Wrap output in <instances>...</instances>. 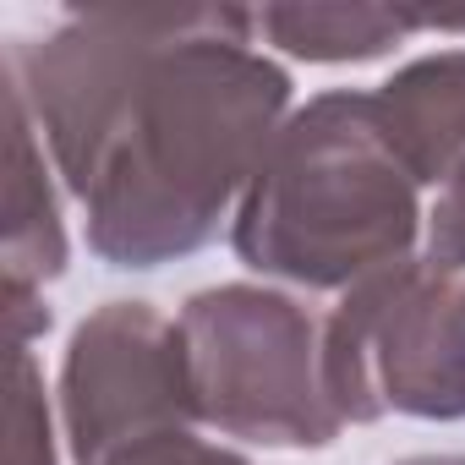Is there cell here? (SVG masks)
<instances>
[{
  "instance_id": "cell-11",
  "label": "cell",
  "mask_w": 465,
  "mask_h": 465,
  "mask_svg": "<svg viewBox=\"0 0 465 465\" xmlns=\"http://www.w3.org/2000/svg\"><path fill=\"white\" fill-rule=\"evenodd\" d=\"M104 465H252V460L224 449V443H208L197 432H164V438L137 443V449H126V454H115Z\"/></svg>"
},
{
  "instance_id": "cell-6",
  "label": "cell",
  "mask_w": 465,
  "mask_h": 465,
  "mask_svg": "<svg viewBox=\"0 0 465 465\" xmlns=\"http://www.w3.org/2000/svg\"><path fill=\"white\" fill-rule=\"evenodd\" d=\"M61 170L34 126L23 88L6 77V296H45L66 274Z\"/></svg>"
},
{
  "instance_id": "cell-3",
  "label": "cell",
  "mask_w": 465,
  "mask_h": 465,
  "mask_svg": "<svg viewBox=\"0 0 465 465\" xmlns=\"http://www.w3.org/2000/svg\"><path fill=\"white\" fill-rule=\"evenodd\" d=\"M197 416L219 438L329 449L345 416L323 378V323L274 285H213L181 307Z\"/></svg>"
},
{
  "instance_id": "cell-8",
  "label": "cell",
  "mask_w": 465,
  "mask_h": 465,
  "mask_svg": "<svg viewBox=\"0 0 465 465\" xmlns=\"http://www.w3.org/2000/svg\"><path fill=\"white\" fill-rule=\"evenodd\" d=\"M411 34H465V17H416L389 6H263L258 12V39L312 66L378 61Z\"/></svg>"
},
{
  "instance_id": "cell-5",
  "label": "cell",
  "mask_w": 465,
  "mask_h": 465,
  "mask_svg": "<svg viewBox=\"0 0 465 465\" xmlns=\"http://www.w3.org/2000/svg\"><path fill=\"white\" fill-rule=\"evenodd\" d=\"M186 334L148 302H104L61 356V432L77 465H104L164 432H197Z\"/></svg>"
},
{
  "instance_id": "cell-9",
  "label": "cell",
  "mask_w": 465,
  "mask_h": 465,
  "mask_svg": "<svg viewBox=\"0 0 465 465\" xmlns=\"http://www.w3.org/2000/svg\"><path fill=\"white\" fill-rule=\"evenodd\" d=\"M66 432H55L50 389L28 345H17L12 361V465H61Z\"/></svg>"
},
{
  "instance_id": "cell-10",
  "label": "cell",
  "mask_w": 465,
  "mask_h": 465,
  "mask_svg": "<svg viewBox=\"0 0 465 465\" xmlns=\"http://www.w3.org/2000/svg\"><path fill=\"white\" fill-rule=\"evenodd\" d=\"M421 258L443 274H465V159L460 170L432 192L427 203V242H421Z\"/></svg>"
},
{
  "instance_id": "cell-12",
  "label": "cell",
  "mask_w": 465,
  "mask_h": 465,
  "mask_svg": "<svg viewBox=\"0 0 465 465\" xmlns=\"http://www.w3.org/2000/svg\"><path fill=\"white\" fill-rule=\"evenodd\" d=\"M394 465H465V454H405Z\"/></svg>"
},
{
  "instance_id": "cell-1",
  "label": "cell",
  "mask_w": 465,
  "mask_h": 465,
  "mask_svg": "<svg viewBox=\"0 0 465 465\" xmlns=\"http://www.w3.org/2000/svg\"><path fill=\"white\" fill-rule=\"evenodd\" d=\"M6 77L110 269L203 252L291 121V72L236 6L72 12L39 45L12 39Z\"/></svg>"
},
{
  "instance_id": "cell-2",
  "label": "cell",
  "mask_w": 465,
  "mask_h": 465,
  "mask_svg": "<svg viewBox=\"0 0 465 465\" xmlns=\"http://www.w3.org/2000/svg\"><path fill=\"white\" fill-rule=\"evenodd\" d=\"M421 186L394 153L372 94L356 88L291 110L230 219V247L252 274L340 296L421 258Z\"/></svg>"
},
{
  "instance_id": "cell-4",
  "label": "cell",
  "mask_w": 465,
  "mask_h": 465,
  "mask_svg": "<svg viewBox=\"0 0 465 465\" xmlns=\"http://www.w3.org/2000/svg\"><path fill=\"white\" fill-rule=\"evenodd\" d=\"M323 378L345 427L389 411L465 421V274L411 258L345 291L323 323Z\"/></svg>"
},
{
  "instance_id": "cell-7",
  "label": "cell",
  "mask_w": 465,
  "mask_h": 465,
  "mask_svg": "<svg viewBox=\"0 0 465 465\" xmlns=\"http://www.w3.org/2000/svg\"><path fill=\"white\" fill-rule=\"evenodd\" d=\"M372 104L416 186L438 192L465 159V50L400 66L383 88H372Z\"/></svg>"
}]
</instances>
